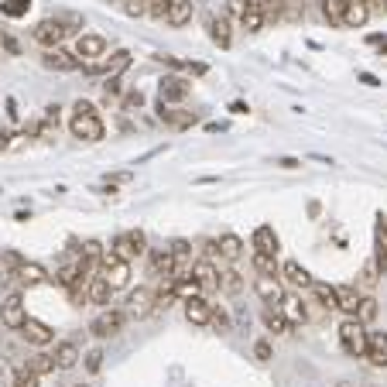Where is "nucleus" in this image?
<instances>
[{
  "instance_id": "nucleus-60",
  "label": "nucleus",
  "mask_w": 387,
  "mask_h": 387,
  "mask_svg": "<svg viewBox=\"0 0 387 387\" xmlns=\"http://www.w3.org/2000/svg\"><path fill=\"white\" fill-rule=\"evenodd\" d=\"M377 233L387 240V216H377Z\"/></svg>"
},
{
  "instance_id": "nucleus-61",
  "label": "nucleus",
  "mask_w": 387,
  "mask_h": 387,
  "mask_svg": "<svg viewBox=\"0 0 387 387\" xmlns=\"http://www.w3.org/2000/svg\"><path fill=\"white\" fill-rule=\"evenodd\" d=\"M76 387H89V384H76Z\"/></svg>"
},
{
  "instance_id": "nucleus-49",
  "label": "nucleus",
  "mask_w": 387,
  "mask_h": 387,
  "mask_svg": "<svg viewBox=\"0 0 387 387\" xmlns=\"http://www.w3.org/2000/svg\"><path fill=\"white\" fill-rule=\"evenodd\" d=\"M99 367H103V353H99V349H89V353H86V370H89V374H99Z\"/></svg>"
},
{
  "instance_id": "nucleus-22",
  "label": "nucleus",
  "mask_w": 387,
  "mask_h": 387,
  "mask_svg": "<svg viewBox=\"0 0 387 387\" xmlns=\"http://www.w3.org/2000/svg\"><path fill=\"white\" fill-rule=\"evenodd\" d=\"M336 288V309H343L347 315H356L360 309V291L353 288V285H332Z\"/></svg>"
},
{
  "instance_id": "nucleus-26",
  "label": "nucleus",
  "mask_w": 387,
  "mask_h": 387,
  "mask_svg": "<svg viewBox=\"0 0 387 387\" xmlns=\"http://www.w3.org/2000/svg\"><path fill=\"white\" fill-rule=\"evenodd\" d=\"M110 295H114V288H110L99 274H93V281L86 285V302H93V305H107V302H110Z\"/></svg>"
},
{
  "instance_id": "nucleus-51",
  "label": "nucleus",
  "mask_w": 387,
  "mask_h": 387,
  "mask_svg": "<svg viewBox=\"0 0 387 387\" xmlns=\"http://www.w3.org/2000/svg\"><path fill=\"white\" fill-rule=\"evenodd\" d=\"M274 165H278V168H285V172H295V168H302V161H298V158H278Z\"/></svg>"
},
{
  "instance_id": "nucleus-15",
  "label": "nucleus",
  "mask_w": 387,
  "mask_h": 387,
  "mask_svg": "<svg viewBox=\"0 0 387 387\" xmlns=\"http://www.w3.org/2000/svg\"><path fill=\"white\" fill-rule=\"evenodd\" d=\"M370 21L367 0H343V28H364Z\"/></svg>"
},
{
  "instance_id": "nucleus-40",
  "label": "nucleus",
  "mask_w": 387,
  "mask_h": 387,
  "mask_svg": "<svg viewBox=\"0 0 387 387\" xmlns=\"http://www.w3.org/2000/svg\"><path fill=\"white\" fill-rule=\"evenodd\" d=\"M55 281L62 285V288H72V285L79 281V268H76V264H65V268H58Z\"/></svg>"
},
{
  "instance_id": "nucleus-23",
  "label": "nucleus",
  "mask_w": 387,
  "mask_h": 387,
  "mask_svg": "<svg viewBox=\"0 0 387 387\" xmlns=\"http://www.w3.org/2000/svg\"><path fill=\"white\" fill-rule=\"evenodd\" d=\"M251 244H254V251L274 254V257H278V233H274L271 227H257L251 236Z\"/></svg>"
},
{
  "instance_id": "nucleus-8",
  "label": "nucleus",
  "mask_w": 387,
  "mask_h": 387,
  "mask_svg": "<svg viewBox=\"0 0 387 387\" xmlns=\"http://www.w3.org/2000/svg\"><path fill=\"white\" fill-rule=\"evenodd\" d=\"M18 332L24 336V339H28V343H31V347H48V343L55 339L52 326H45L41 319H31V315H28V319L21 322V329H18Z\"/></svg>"
},
{
  "instance_id": "nucleus-42",
  "label": "nucleus",
  "mask_w": 387,
  "mask_h": 387,
  "mask_svg": "<svg viewBox=\"0 0 387 387\" xmlns=\"http://www.w3.org/2000/svg\"><path fill=\"white\" fill-rule=\"evenodd\" d=\"M353 319H360V322H374V319H377V302H374V298H360V309H356Z\"/></svg>"
},
{
  "instance_id": "nucleus-2",
  "label": "nucleus",
  "mask_w": 387,
  "mask_h": 387,
  "mask_svg": "<svg viewBox=\"0 0 387 387\" xmlns=\"http://www.w3.org/2000/svg\"><path fill=\"white\" fill-rule=\"evenodd\" d=\"M69 131H72V137H79V141H86V144H97V141H103V120H99L97 114H72V120H69Z\"/></svg>"
},
{
  "instance_id": "nucleus-33",
  "label": "nucleus",
  "mask_w": 387,
  "mask_h": 387,
  "mask_svg": "<svg viewBox=\"0 0 387 387\" xmlns=\"http://www.w3.org/2000/svg\"><path fill=\"white\" fill-rule=\"evenodd\" d=\"M28 367L38 377H45V374H55V360H52V353H35V356H28Z\"/></svg>"
},
{
  "instance_id": "nucleus-6",
  "label": "nucleus",
  "mask_w": 387,
  "mask_h": 387,
  "mask_svg": "<svg viewBox=\"0 0 387 387\" xmlns=\"http://www.w3.org/2000/svg\"><path fill=\"white\" fill-rule=\"evenodd\" d=\"M254 291H257V298L268 302V305H281V302H285V285H281L278 274H257V278H254Z\"/></svg>"
},
{
  "instance_id": "nucleus-45",
  "label": "nucleus",
  "mask_w": 387,
  "mask_h": 387,
  "mask_svg": "<svg viewBox=\"0 0 387 387\" xmlns=\"http://www.w3.org/2000/svg\"><path fill=\"white\" fill-rule=\"evenodd\" d=\"M120 107H124V110H141V107H144V93H141V89H131Z\"/></svg>"
},
{
  "instance_id": "nucleus-59",
  "label": "nucleus",
  "mask_w": 387,
  "mask_h": 387,
  "mask_svg": "<svg viewBox=\"0 0 387 387\" xmlns=\"http://www.w3.org/2000/svg\"><path fill=\"white\" fill-rule=\"evenodd\" d=\"M4 45H7V52H11V55H21V45L14 38H4Z\"/></svg>"
},
{
  "instance_id": "nucleus-54",
  "label": "nucleus",
  "mask_w": 387,
  "mask_h": 387,
  "mask_svg": "<svg viewBox=\"0 0 387 387\" xmlns=\"http://www.w3.org/2000/svg\"><path fill=\"white\" fill-rule=\"evenodd\" d=\"M58 110H62L58 103H55V107H48V110H45V116H41V120H48V124H58V116H62V114H58Z\"/></svg>"
},
{
  "instance_id": "nucleus-9",
  "label": "nucleus",
  "mask_w": 387,
  "mask_h": 387,
  "mask_svg": "<svg viewBox=\"0 0 387 387\" xmlns=\"http://www.w3.org/2000/svg\"><path fill=\"white\" fill-rule=\"evenodd\" d=\"M41 62H45L48 69H55V72H72V69H79L76 52H69V48H62V45H55V48H45Z\"/></svg>"
},
{
  "instance_id": "nucleus-3",
  "label": "nucleus",
  "mask_w": 387,
  "mask_h": 387,
  "mask_svg": "<svg viewBox=\"0 0 387 387\" xmlns=\"http://www.w3.org/2000/svg\"><path fill=\"white\" fill-rule=\"evenodd\" d=\"M339 343H343V349H347L349 356H364V349H367V329H364V322L349 315L347 322L339 326Z\"/></svg>"
},
{
  "instance_id": "nucleus-24",
  "label": "nucleus",
  "mask_w": 387,
  "mask_h": 387,
  "mask_svg": "<svg viewBox=\"0 0 387 387\" xmlns=\"http://www.w3.org/2000/svg\"><path fill=\"white\" fill-rule=\"evenodd\" d=\"M206 28H209V38H213L219 48H230L233 45V31H230V21L227 18H209Z\"/></svg>"
},
{
  "instance_id": "nucleus-50",
  "label": "nucleus",
  "mask_w": 387,
  "mask_h": 387,
  "mask_svg": "<svg viewBox=\"0 0 387 387\" xmlns=\"http://www.w3.org/2000/svg\"><path fill=\"white\" fill-rule=\"evenodd\" d=\"M120 89H124V86H120V76H107V82H103V93H107V99L120 97Z\"/></svg>"
},
{
  "instance_id": "nucleus-17",
  "label": "nucleus",
  "mask_w": 387,
  "mask_h": 387,
  "mask_svg": "<svg viewBox=\"0 0 387 387\" xmlns=\"http://www.w3.org/2000/svg\"><path fill=\"white\" fill-rule=\"evenodd\" d=\"M374 367H387V332H367V349H364Z\"/></svg>"
},
{
  "instance_id": "nucleus-57",
  "label": "nucleus",
  "mask_w": 387,
  "mask_h": 387,
  "mask_svg": "<svg viewBox=\"0 0 387 387\" xmlns=\"http://www.w3.org/2000/svg\"><path fill=\"white\" fill-rule=\"evenodd\" d=\"M360 82H364V86H381V79L374 76V72H360Z\"/></svg>"
},
{
  "instance_id": "nucleus-7",
  "label": "nucleus",
  "mask_w": 387,
  "mask_h": 387,
  "mask_svg": "<svg viewBox=\"0 0 387 387\" xmlns=\"http://www.w3.org/2000/svg\"><path fill=\"white\" fill-rule=\"evenodd\" d=\"M24 319H28L24 298H21V295H7V298L0 302V322H4V329H21Z\"/></svg>"
},
{
  "instance_id": "nucleus-32",
  "label": "nucleus",
  "mask_w": 387,
  "mask_h": 387,
  "mask_svg": "<svg viewBox=\"0 0 387 387\" xmlns=\"http://www.w3.org/2000/svg\"><path fill=\"white\" fill-rule=\"evenodd\" d=\"M134 58H131V52L127 48H120V52H114V55L107 58V76H120L127 65H131Z\"/></svg>"
},
{
  "instance_id": "nucleus-1",
  "label": "nucleus",
  "mask_w": 387,
  "mask_h": 387,
  "mask_svg": "<svg viewBox=\"0 0 387 387\" xmlns=\"http://www.w3.org/2000/svg\"><path fill=\"white\" fill-rule=\"evenodd\" d=\"M97 271H99V278H103V281H107V285H110L114 291L124 288V285H127V278H131V268H127V261H120L114 251L99 257Z\"/></svg>"
},
{
  "instance_id": "nucleus-10",
  "label": "nucleus",
  "mask_w": 387,
  "mask_h": 387,
  "mask_svg": "<svg viewBox=\"0 0 387 387\" xmlns=\"http://www.w3.org/2000/svg\"><path fill=\"white\" fill-rule=\"evenodd\" d=\"M158 120H165L175 131H185V127H192L195 120H199V114H195V110H172L168 103L158 99Z\"/></svg>"
},
{
  "instance_id": "nucleus-38",
  "label": "nucleus",
  "mask_w": 387,
  "mask_h": 387,
  "mask_svg": "<svg viewBox=\"0 0 387 387\" xmlns=\"http://www.w3.org/2000/svg\"><path fill=\"white\" fill-rule=\"evenodd\" d=\"M244 288V278H240V271H223L219 274V291H227V295H236V291Z\"/></svg>"
},
{
  "instance_id": "nucleus-43",
  "label": "nucleus",
  "mask_w": 387,
  "mask_h": 387,
  "mask_svg": "<svg viewBox=\"0 0 387 387\" xmlns=\"http://www.w3.org/2000/svg\"><path fill=\"white\" fill-rule=\"evenodd\" d=\"M209 326H216V332H233V322H230V315H227V309H213Z\"/></svg>"
},
{
  "instance_id": "nucleus-62",
  "label": "nucleus",
  "mask_w": 387,
  "mask_h": 387,
  "mask_svg": "<svg viewBox=\"0 0 387 387\" xmlns=\"http://www.w3.org/2000/svg\"><path fill=\"white\" fill-rule=\"evenodd\" d=\"M0 285H4V278H0Z\"/></svg>"
},
{
  "instance_id": "nucleus-52",
  "label": "nucleus",
  "mask_w": 387,
  "mask_h": 387,
  "mask_svg": "<svg viewBox=\"0 0 387 387\" xmlns=\"http://www.w3.org/2000/svg\"><path fill=\"white\" fill-rule=\"evenodd\" d=\"M168 251H172L175 257H185V254H189V240H175V244L168 247Z\"/></svg>"
},
{
  "instance_id": "nucleus-13",
  "label": "nucleus",
  "mask_w": 387,
  "mask_h": 387,
  "mask_svg": "<svg viewBox=\"0 0 387 387\" xmlns=\"http://www.w3.org/2000/svg\"><path fill=\"white\" fill-rule=\"evenodd\" d=\"M189 274L195 278V285L202 291H216L219 288V271H216L213 261H195L192 268H189Z\"/></svg>"
},
{
  "instance_id": "nucleus-56",
  "label": "nucleus",
  "mask_w": 387,
  "mask_h": 387,
  "mask_svg": "<svg viewBox=\"0 0 387 387\" xmlns=\"http://www.w3.org/2000/svg\"><path fill=\"white\" fill-rule=\"evenodd\" d=\"M76 114H97V107H93V103H86V99H79V103H76Z\"/></svg>"
},
{
  "instance_id": "nucleus-31",
  "label": "nucleus",
  "mask_w": 387,
  "mask_h": 387,
  "mask_svg": "<svg viewBox=\"0 0 387 387\" xmlns=\"http://www.w3.org/2000/svg\"><path fill=\"white\" fill-rule=\"evenodd\" d=\"M312 295L322 309H336V288L332 285H322V281H312Z\"/></svg>"
},
{
  "instance_id": "nucleus-30",
  "label": "nucleus",
  "mask_w": 387,
  "mask_h": 387,
  "mask_svg": "<svg viewBox=\"0 0 387 387\" xmlns=\"http://www.w3.org/2000/svg\"><path fill=\"white\" fill-rule=\"evenodd\" d=\"M28 11H31V0H0V14L11 21L28 18Z\"/></svg>"
},
{
  "instance_id": "nucleus-28",
  "label": "nucleus",
  "mask_w": 387,
  "mask_h": 387,
  "mask_svg": "<svg viewBox=\"0 0 387 387\" xmlns=\"http://www.w3.org/2000/svg\"><path fill=\"white\" fill-rule=\"evenodd\" d=\"M305 18V0H281V21L278 24H298Z\"/></svg>"
},
{
  "instance_id": "nucleus-41",
  "label": "nucleus",
  "mask_w": 387,
  "mask_h": 387,
  "mask_svg": "<svg viewBox=\"0 0 387 387\" xmlns=\"http://www.w3.org/2000/svg\"><path fill=\"white\" fill-rule=\"evenodd\" d=\"M38 381H41V377L31 367H21L18 374H14V387H41Z\"/></svg>"
},
{
  "instance_id": "nucleus-36",
  "label": "nucleus",
  "mask_w": 387,
  "mask_h": 387,
  "mask_svg": "<svg viewBox=\"0 0 387 387\" xmlns=\"http://www.w3.org/2000/svg\"><path fill=\"white\" fill-rule=\"evenodd\" d=\"M254 271L257 274H278V261H274V254H261V251H254Z\"/></svg>"
},
{
  "instance_id": "nucleus-48",
  "label": "nucleus",
  "mask_w": 387,
  "mask_h": 387,
  "mask_svg": "<svg viewBox=\"0 0 387 387\" xmlns=\"http://www.w3.org/2000/svg\"><path fill=\"white\" fill-rule=\"evenodd\" d=\"M251 4H254V0H227V11H230L233 18H244Z\"/></svg>"
},
{
  "instance_id": "nucleus-35",
  "label": "nucleus",
  "mask_w": 387,
  "mask_h": 387,
  "mask_svg": "<svg viewBox=\"0 0 387 387\" xmlns=\"http://www.w3.org/2000/svg\"><path fill=\"white\" fill-rule=\"evenodd\" d=\"M264 326H268V329L274 332V336H285V332H288V319H285V315H281V312H274V309H268L264 312Z\"/></svg>"
},
{
  "instance_id": "nucleus-21",
  "label": "nucleus",
  "mask_w": 387,
  "mask_h": 387,
  "mask_svg": "<svg viewBox=\"0 0 387 387\" xmlns=\"http://www.w3.org/2000/svg\"><path fill=\"white\" fill-rule=\"evenodd\" d=\"M79 347L72 343V339H62V343H55V353H52V360H55V370H72L79 364Z\"/></svg>"
},
{
  "instance_id": "nucleus-29",
  "label": "nucleus",
  "mask_w": 387,
  "mask_h": 387,
  "mask_svg": "<svg viewBox=\"0 0 387 387\" xmlns=\"http://www.w3.org/2000/svg\"><path fill=\"white\" fill-rule=\"evenodd\" d=\"M110 251H114L116 257H120V261H127V264H131L134 257H141V251H137V247H134V240H131L127 233H120V236H116V240H114V247H110Z\"/></svg>"
},
{
  "instance_id": "nucleus-47",
  "label": "nucleus",
  "mask_w": 387,
  "mask_h": 387,
  "mask_svg": "<svg viewBox=\"0 0 387 387\" xmlns=\"http://www.w3.org/2000/svg\"><path fill=\"white\" fill-rule=\"evenodd\" d=\"M4 264H7V271H11V274H18L21 264H24V257H21V254H14V251H4Z\"/></svg>"
},
{
  "instance_id": "nucleus-19",
  "label": "nucleus",
  "mask_w": 387,
  "mask_h": 387,
  "mask_svg": "<svg viewBox=\"0 0 387 387\" xmlns=\"http://www.w3.org/2000/svg\"><path fill=\"white\" fill-rule=\"evenodd\" d=\"M192 14H195L192 0H168V14H165V21H168V28H185V24L192 21Z\"/></svg>"
},
{
  "instance_id": "nucleus-16",
  "label": "nucleus",
  "mask_w": 387,
  "mask_h": 387,
  "mask_svg": "<svg viewBox=\"0 0 387 387\" xmlns=\"http://www.w3.org/2000/svg\"><path fill=\"white\" fill-rule=\"evenodd\" d=\"M127 312H131L134 319H144V315H151V312H155V291H151V288L131 291V298H127Z\"/></svg>"
},
{
  "instance_id": "nucleus-4",
  "label": "nucleus",
  "mask_w": 387,
  "mask_h": 387,
  "mask_svg": "<svg viewBox=\"0 0 387 387\" xmlns=\"http://www.w3.org/2000/svg\"><path fill=\"white\" fill-rule=\"evenodd\" d=\"M65 35H69V28H65V21L62 18H45L31 28V38L38 41L41 48H55V45H62Z\"/></svg>"
},
{
  "instance_id": "nucleus-20",
  "label": "nucleus",
  "mask_w": 387,
  "mask_h": 387,
  "mask_svg": "<svg viewBox=\"0 0 387 387\" xmlns=\"http://www.w3.org/2000/svg\"><path fill=\"white\" fill-rule=\"evenodd\" d=\"M151 274H155V278H175V274H178V257H175L168 247H165V251H155L151 254Z\"/></svg>"
},
{
  "instance_id": "nucleus-53",
  "label": "nucleus",
  "mask_w": 387,
  "mask_h": 387,
  "mask_svg": "<svg viewBox=\"0 0 387 387\" xmlns=\"http://www.w3.org/2000/svg\"><path fill=\"white\" fill-rule=\"evenodd\" d=\"M127 236L134 240V247H137V251L144 254V244H148V240H144V233H141V230H131V233H127Z\"/></svg>"
},
{
  "instance_id": "nucleus-11",
  "label": "nucleus",
  "mask_w": 387,
  "mask_h": 387,
  "mask_svg": "<svg viewBox=\"0 0 387 387\" xmlns=\"http://www.w3.org/2000/svg\"><path fill=\"white\" fill-rule=\"evenodd\" d=\"M182 302H185V319H189L192 326H209L213 305H209L202 295H189V298H182Z\"/></svg>"
},
{
  "instance_id": "nucleus-25",
  "label": "nucleus",
  "mask_w": 387,
  "mask_h": 387,
  "mask_svg": "<svg viewBox=\"0 0 387 387\" xmlns=\"http://www.w3.org/2000/svg\"><path fill=\"white\" fill-rule=\"evenodd\" d=\"M216 254L223 257V261H240L244 257V240L240 236H233V233H227V236H219V244H216Z\"/></svg>"
},
{
  "instance_id": "nucleus-12",
  "label": "nucleus",
  "mask_w": 387,
  "mask_h": 387,
  "mask_svg": "<svg viewBox=\"0 0 387 387\" xmlns=\"http://www.w3.org/2000/svg\"><path fill=\"white\" fill-rule=\"evenodd\" d=\"M107 55V38H99V35H82L76 41V58L79 65L82 62H97V58Z\"/></svg>"
},
{
  "instance_id": "nucleus-18",
  "label": "nucleus",
  "mask_w": 387,
  "mask_h": 387,
  "mask_svg": "<svg viewBox=\"0 0 387 387\" xmlns=\"http://www.w3.org/2000/svg\"><path fill=\"white\" fill-rule=\"evenodd\" d=\"M278 271H281V278H285V285H291V288H312V281H315L298 261H285Z\"/></svg>"
},
{
  "instance_id": "nucleus-34",
  "label": "nucleus",
  "mask_w": 387,
  "mask_h": 387,
  "mask_svg": "<svg viewBox=\"0 0 387 387\" xmlns=\"http://www.w3.org/2000/svg\"><path fill=\"white\" fill-rule=\"evenodd\" d=\"M240 24H244V31H261V28H264V14H261V7H257V0H254L251 7H247V14H244V18H240Z\"/></svg>"
},
{
  "instance_id": "nucleus-58",
  "label": "nucleus",
  "mask_w": 387,
  "mask_h": 387,
  "mask_svg": "<svg viewBox=\"0 0 387 387\" xmlns=\"http://www.w3.org/2000/svg\"><path fill=\"white\" fill-rule=\"evenodd\" d=\"M7 116H11V120H18V116H21V110H18V103H14V99H7Z\"/></svg>"
},
{
  "instance_id": "nucleus-37",
  "label": "nucleus",
  "mask_w": 387,
  "mask_h": 387,
  "mask_svg": "<svg viewBox=\"0 0 387 387\" xmlns=\"http://www.w3.org/2000/svg\"><path fill=\"white\" fill-rule=\"evenodd\" d=\"M322 14L332 28H343V0H322Z\"/></svg>"
},
{
  "instance_id": "nucleus-39",
  "label": "nucleus",
  "mask_w": 387,
  "mask_h": 387,
  "mask_svg": "<svg viewBox=\"0 0 387 387\" xmlns=\"http://www.w3.org/2000/svg\"><path fill=\"white\" fill-rule=\"evenodd\" d=\"M261 14H264V24H278L281 21V0H257Z\"/></svg>"
},
{
  "instance_id": "nucleus-14",
  "label": "nucleus",
  "mask_w": 387,
  "mask_h": 387,
  "mask_svg": "<svg viewBox=\"0 0 387 387\" xmlns=\"http://www.w3.org/2000/svg\"><path fill=\"white\" fill-rule=\"evenodd\" d=\"M189 97V82L178 76H165L161 82H158V99L161 103H178V99Z\"/></svg>"
},
{
  "instance_id": "nucleus-44",
  "label": "nucleus",
  "mask_w": 387,
  "mask_h": 387,
  "mask_svg": "<svg viewBox=\"0 0 387 387\" xmlns=\"http://www.w3.org/2000/svg\"><path fill=\"white\" fill-rule=\"evenodd\" d=\"M254 356H257L261 364H268V360L274 356V347L268 343V339H257V343H254Z\"/></svg>"
},
{
  "instance_id": "nucleus-27",
  "label": "nucleus",
  "mask_w": 387,
  "mask_h": 387,
  "mask_svg": "<svg viewBox=\"0 0 387 387\" xmlns=\"http://www.w3.org/2000/svg\"><path fill=\"white\" fill-rule=\"evenodd\" d=\"M18 278L28 285V288H35V285H45V281H48L45 268H41V264H35V261H24V264H21V271H18Z\"/></svg>"
},
{
  "instance_id": "nucleus-55",
  "label": "nucleus",
  "mask_w": 387,
  "mask_h": 387,
  "mask_svg": "<svg viewBox=\"0 0 387 387\" xmlns=\"http://www.w3.org/2000/svg\"><path fill=\"white\" fill-rule=\"evenodd\" d=\"M370 4V14L377 11V14H387V0H367Z\"/></svg>"
},
{
  "instance_id": "nucleus-46",
  "label": "nucleus",
  "mask_w": 387,
  "mask_h": 387,
  "mask_svg": "<svg viewBox=\"0 0 387 387\" xmlns=\"http://www.w3.org/2000/svg\"><path fill=\"white\" fill-rule=\"evenodd\" d=\"M148 14L158 21H165V14H168V0H148Z\"/></svg>"
},
{
  "instance_id": "nucleus-5",
  "label": "nucleus",
  "mask_w": 387,
  "mask_h": 387,
  "mask_svg": "<svg viewBox=\"0 0 387 387\" xmlns=\"http://www.w3.org/2000/svg\"><path fill=\"white\" fill-rule=\"evenodd\" d=\"M124 322H127V315H124V312L107 309V312H99L97 319L89 322V332H93L97 339H110V336H116V332L124 329Z\"/></svg>"
}]
</instances>
